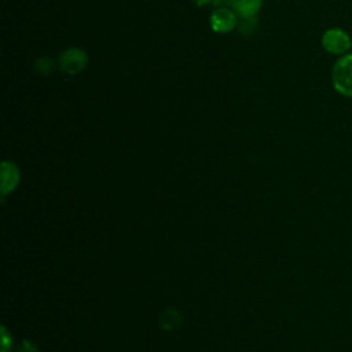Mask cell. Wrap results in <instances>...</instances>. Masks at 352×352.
<instances>
[{
	"label": "cell",
	"mask_w": 352,
	"mask_h": 352,
	"mask_svg": "<svg viewBox=\"0 0 352 352\" xmlns=\"http://www.w3.org/2000/svg\"><path fill=\"white\" fill-rule=\"evenodd\" d=\"M331 85L341 96L352 99V52L337 58L331 67Z\"/></svg>",
	"instance_id": "cell-1"
},
{
	"label": "cell",
	"mask_w": 352,
	"mask_h": 352,
	"mask_svg": "<svg viewBox=\"0 0 352 352\" xmlns=\"http://www.w3.org/2000/svg\"><path fill=\"white\" fill-rule=\"evenodd\" d=\"M232 0H213V4L217 6V7H227V6H231Z\"/></svg>",
	"instance_id": "cell-6"
},
{
	"label": "cell",
	"mask_w": 352,
	"mask_h": 352,
	"mask_svg": "<svg viewBox=\"0 0 352 352\" xmlns=\"http://www.w3.org/2000/svg\"><path fill=\"white\" fill-rule=\"evenodd\" d=\"M238 23V15L228 7H217L209 16L210 29L216 33L224 34L235 29Z\"/></svg>",
	"instance_id": "cell-4"
},
{
	"label": "cell",
	"mask_w": 352,
	"mask_h": 352,
	"mask_svg": "<svg viewBox=\"0 0 352 352\" xmlns=\"http://www.w3.org/2000/svg\"><path fill=\"white\" fill-rule=\"evenodd\" d=\"M264 0H232L231 7L242 19L254 18L261 10Z\"/></svg>",
	"instance_id": "cell-5"
},
{
	"label": "cell",
	"mask_w": 352,
	"mask_h": 352,
	"mask_svg": "<svg viewBox=\"0 0 352 352\" xmlns=\"http://www.w3.org/2000/svg\"><path fill=\"white\" fill-rule=\"evenodd\" d=\"M192 3H194L195 6H198V7H204V6H206V4L213 3V0H192Z\"/></svg>",
	"instance_id": "cell-7"
},
{
	"label": "cell",
	"mask_w": 352,
	"mask_h": 352,
	"mask_svg": "<svg viewBox=\"0 0 352 352\" xmlns=\"http://www.w3.org/2000/svg\"><path fill=\"white\" fill-rule=\"evenodd\" d=\"M88 63V55L84 50L72 47L65 50L59 55V69L66 74H77L85 69Z\"/></svg>",
	"instance_id": "cell-3"
},
{
	"label": "cell",
	"mask_w": 352,
	"mask_h": 352,
	"mask_svg": "<svg viewBox=\"0 0 352 352\" xmlns=\"http://www.w3.org/2000/svg\"><path fill=\"white\" fill-rule=\"evenodd\" d=\"M322 48L330 55H345L352 47V38L346 30L341 28H330L323 32L320 38Z\"/></svg>",
	"instance_id": "cell-2"
}]
</instances>
